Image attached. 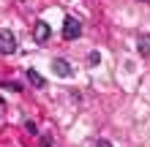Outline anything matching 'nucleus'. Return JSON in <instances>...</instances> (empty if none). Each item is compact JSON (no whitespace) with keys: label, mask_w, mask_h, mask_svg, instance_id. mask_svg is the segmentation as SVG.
Wrapping results in <instances>:
<instances>
[{"label":"nucleus","mask_w":150,"mask_h":147,"mask_svg":"<svg viewBox=\"0 0 150 147\" xmlns=\"http://www.w3.org/2000/svg\"><path fill=\"white\" fill-rule=\"evenodd\" d=\"M63 36H66V41H76L79 36H82V22L74 19V16H66V22H63Z\"/></svg>","instance_id":"nucleus-1"},{"label":"nucleus","mask_w":150,"mask_h":147,"mask_svg":"<svg viewBox=\"0 0 150 147\" xmlns=\"http://www.w3.org/2000/svg\"><path fill=\"white\" fill-rule=\"evenodd\" d=\"M16 52V36L11 30H0V55H14Z\"/></svg>","instance_id":"nucleus-2"},{"label":"nucleus","mask_w":150,"mask_h":147,"mask_svg":"<svg viewBox=\"0 0 150 147\" xmlns=\"http://www.w3.org/2000/svg\"><path fill=\"white\" fill-rule=\"evenodd\" d=\"M52 71H55V76H60V79H68V76L74 74L66 57H55V60H52Z\"/></svg>","instance_id":"nucleus-3"},{"label":"nucleus","mask_w":150,"mask_h":147,"mask_svg":"<svg viewBox=\"0 0 150 147\" xmlns=\"http://www.w3.org/2000/svg\"><path fill=\"white\" fill-rule=\"evenodd\" d=\"M49 25L47 22H36V25H33V36H36V41H38V44H47V41H49Z\"/></svg>","instance_id":"nucleus-4"},{"label":"nucleus","mask_w":150,"mask_h":147,"mask_svg":"<svg viewBox=\"0 0 150 147\" xmlns=\"http://www.w3.org/2000/svg\"><path fill=\"white\" fill-rule=\"evenodd\" d=\"M28 79L33 82V87H47V82H44V76H41L38 71H33V68L28 71Z\"/></svg>","instance_id":"nucleus-5"},{"label":"nucleus","mask_w":150,"mask_h":147,"mask_svg":"<svg viewBox=\"0 0 150 147\" xmlns=\"http://www.w3.org/2000/svg\"><path fill=\"white\" fill-rule=\"evenodd\" d=\"M137 49L142 52V55H150V38L145 36V38H139V44H137Z\"/></svg>","instance_id":"nucleus-6"},{"label":"nucleus","mask_w":150,"mask_h":147,"mask_svg":"<svg viewBox=\"0 0 150 147\" xmlns=\"http://www.w3.org/2000/svg\"><path fill=\"white\" fill-rule=\"evenodd\" d=\"M87 60H90V65H98L101 63V55H98V52H90V57H87Z\"/></svg>","instance_id":"nucleus-7"},{"label":"nucleus","mask_w":150,"mask_h":147,"mask_svg":"<svg viewBox=\"0 0 150 147\" xmlns=\"http://www.w3.org/2000/svg\"><path fill=\"white\" fill-rule=\"evenodd\" d=\"M93 147H112L107 139H98V142H93Z\"/></svg>","instance_id":"nucleus-8"}]
</instances>
